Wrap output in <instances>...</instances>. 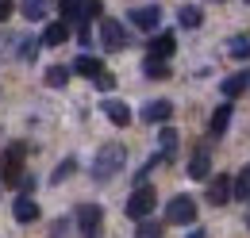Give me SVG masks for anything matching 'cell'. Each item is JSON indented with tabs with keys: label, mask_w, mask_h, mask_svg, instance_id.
<instances>
[{
	"label": "cell",
	"mask_w": 250,
	"mask_h": 238,
	"mask_svg": "<svg viewBox=\"0 0 250 238\" xmlns=\"http://www.w3.org/2000/svg\"><path fill=\"white\" fill-rule=\"evenodd\" d=\"M124 161H127V150L120 146V142H108V146H100V150H96V161H93V177H96V180L116 177V173L124 169Z\"/></svg>",
	"instance_id": "obj_1"
},
{
	"label": "cell",
	"mask_w": 250,
	"mask_h": 238,
	"mask_svg": "<svg viewBox=\"0 0 250 238\" xmlns=\"http://www.w3.org/2000/svg\"><path fill=\"white\" fill-rule=\"evenodd\" d=\"M23 154L27 150L20 146V142H12V146L0 154V180L4 184H20L23 180Z\"/></svg>",
	"instance_id": "obj_2"
},
{
	"label": "cell",
	"mask_w": 250,
	"mask_h": 238,
	"mask_svg": "<svg viewBox=\"0 0 250 238\" xmlns=\"http://www.w3.org/2000/svg\"><path fill=\"white\" fill-rule=\"evenodd\" d=\"M154 188H150V184H139V188H135V192H131V200H127V215H131V219H146V215H150V211H154Z\"/></svg>",
	"instance_id": "obj_3"
},
{
	"label": "cell",
	"mask_w": 250,
	"mask_h": 238,
	"mask_svg": "<svg viewBox=\"0 0 250 238\" xmlns=\"http://www.w3.org/2000/svg\"><path fill=\"white\" fill-rule=\"evenodd\" d=\"M100 219H104V211L96 208V204H81L77 208V231H81V238L100 235Z\"/></svg>",
	"instance_id": "obj_4"
},
{
	"label": "cell",
	"mask_w": 250,
	"mask_h": 238,
	"mask_svg": "<svg viewBox=\"0 0 250 238\" xmlns=\"http://www.w3.org/2000/svg\"><path fill=\"white\" fill-rule=\"evenodd\" d=\"M166 219L169 223H192L196 219V200L192 196H173L169 208H166Z\"/></svg>",
	"instance_id": "obj_5"
},
{
	"label": "cell",
	"mask_w": 250,
	"mask_h": 238,
	"mask_svg": "<svg viewBox=\"0 0 250 238\" xmlns=\"http://www.w3.org/2000/svg\"><path fill=\"white\" fill-rule=\"evenodd\" d=\"M100 42H104V50H124V46H127L124 23H116V20H100Z\"/></svg>",
	"instance_id": "obj_6"
},
{
	"label": "cell",
	"mask_w": 250,
	"mask_h": 238,
	"mask_svg": "<svg viewBox=\"0 0 250 238\" xmlns=\"http://www.w3.org/2000/svg\"><path fill=\"white\" fill-rule=\"evenodd\" d=\"M231 196H235V177H227V173L212 177V184H208V200L219 208V204H227Z\"/></svg>",
	"instance_id": "obj_7"
},
{
	"label": "cell",
	"mask_w": 250,
	"mask_h": 238,
	"mask_svg": "<svg viewBox=\"0 0 250 238\" xmlns=\"http://www.w3.org/2000/svg\"><path fill=\"white\" fill-rule=\"evenodd\" d=\"M173 54V35L166 31V35H154L150 39V46H146V58H154V61H166Z\"/></svg>",
	"instance_id": "obj_8"
},
{
	"label": "cell",
	"mask_w": 250,
	"mask_h": 238,
	"mask_svg": "<svg viewBox=\"0 0 250 238\" xmlns=\"http://www.w3.org/2000/svg\"><path fill=\"white\" fill-rule=\"evenodd\" d=\"M158 20H162V12H158L154 4H146V8H135V12H131V23H135V27H143V31H154Z\"/></svg>",
	"instance_id": "obj_9"
},
{
	"label": "cell",
	"mask_w": 250,
	"mask_h": 238,
	"mask_svg": "<svg viewBox=\"0 0 250 238\" xmlns=\"http://www.w3.org/2000/svg\"><path fill=\"white\" fill-rule=\"evenodd\" d=\"M62 16H65V23H77L81 31H85V23H89V16H85V0H62Z\"/></svg>",
	"instance_id": "obj_10"
},
{
	"label": "cell",
	"mask_w": 250,
	"mask_h": 238,
	"mask_svg": "<svg viewBox=\"0 0 250 238\" xmlns=\"http://www.w3.org/2000/svg\"><path fill=\"white\" fill-rule=\"evenodd\" d=\"M188 177H192V180L212 177V161H208V154H204V150H196V154L188 158Z\"/></svg>",
	"instance_id": "obj_11"
},
{
	"label": "cell",
	"mask_w": 250,
	"mask_h": 238,
	"mask_svg": "<svg viewBox=\"0 0 250 238\" xmlns=\"http://www.w3.org/2000/svg\"><path fill=\"white\" fill-rule=\"evenodd\" d=\"M104 116L112 119L116 127H127L131 123V108H127L124 100H104Z\"/></svg>",
	"instance_id": "obj_12"
},
{
	"label": "cell",
	"mask_w": 250,
	"mask_h": 238,
	"mask_svg": "<svg viewBox=\"0 0 250 238\" xmlns=\"http://www.w3.org/2000/svg\"><path fill=\"white\" fill-rule=\"evenodd\" d=\"M169 116H173V104H169V100H150V104L143 108V119H150V123H166Z\"/></svg>",
	"instance_id": "obj_13"
},
{
	"label": "cell",
	"mask_w": 250,
	"mask_h": 238,
	"mask_svg": "<svg viewBox=\"0 0 250 238\" xmlns=\"http://www.w3.org/2000/svg\"><path fill=\"white\" fill-rule=\"evenodd\" d=\"M12 215H16V223H35V219H39V204L27 200V196H20V200L12 204Z\"/></svg>",
	"instance_id": "obj_14"
},
{
	"label": "cell",
	"mask_w": 250,
	"mask_h": 238,
	"mask_svg": "<svg viewBox=\"0 0 250 238\" xmlns=\"http://www.w3.org/2000/svg\"><path fill=\"white\" fill-rule=\"evenodd\" d=\"M231 112H235L231 104L216 108V116H212V127H208V131H212V139H223V135H227V123H231Z\"/></svg>",
	"instance_id": "obj_15"
},
{
	"label": "cell",
	"mask_w": 250,
	"mask_h": 238,
	"mask_svg": "<svg viewBox=\"0 0 250 238\" xmlns=\"http://www.w3.org/2000/svg\"><path fill=\"white\" fill-rule=\"evenodd\" d=\"M73 73H81V77H100V73H104V65H100V61L96 58H89V54H81V58L73 61Z\"/></svg>",
	"instance_id": "obj_16"
},
{
	"label": "cell",
	"mask_w": 250,
	"mask_h": 238,
	"mask_svg": "<svg viewBox=\"0 0 250 238\" xmlns=\"http://www.w3.org/2000/svg\"><path fill=\"white\" fill-rule=\"evenodd\" d=\"M50 4H54V0H23L20 8H23L27 20H46V16H50Z\"/></svg>",
	"instance_id": "obj_17"
},
{
	"label": "cell",
	"mask_w": 250,
	"mask_h": 238,
	"mask_svg": "<svg viewBox=\"0 0 250 238\" xmlns=\"http://www.w3.org/2000/svg\"><path fill=\"white\" fill-rule=\"evenodd\" d=\"M65 39H69V27H65V23H50V27L42 31V46H62Z\"/></svg>",
	"instance_id": "obj_18"
},
{
	"label": "cell",
	"mask_w": 250,
	"mask_h": 238,
	"mask_svg": "<svg viewBox=\"0 0 250 238\" xmlns=\"http://www.w3.org/2000/svg\"><path fill=\"white\" fill-rule=\"evenodd\" d=\"M247 89H250V69H243V73H235V77L223 81V92H227V96H239V92H247Z\"/></svg>",
	"instance_id": "obj_19"
},
{
	"label": "cell",
	"mask_w": 250,
	"mask_h": 238,
	"mask_svg": "<svg viewBox=\"0 0 250 238\" xmlns=\"http://www.w3.org/2000/svg\"><path fill=\"white\" fill-rule=\"evenodd\" d=\"M158 142H162V158H173V150H177V131H173V127H162Z\"/></svg>",
	"instance_id": "obj_20"
},
{
	"label": "cell",
	"mask_w": 250,
	"mask_h": 238,
	"mask_svg": "<svg viewBox=\"0 0 250 238\" xmlns=\"http://www.w3.org/2000/svg\"><path fill=\"white\" fill-rule=\"evenodd\" d=\"M177 20H181V27H200V20H204V16H200V8H196V4H185V8L177 12Z\"/></svg>",
	"instance_id": "obj_21"
},
{
	"label": "cell",
	"mask_w": 250,
	"mask_h": 238,
	"mask_svg": "<svg viewBox=\"0 0 250 238\" xmlns=\"http://www.w3.org/2000/svg\"><path fill=\"white\" fill-rule=\"evenodd\" d=\"M143 73H146V77H154V81H166V77H169V65H166V61L146 58V61H143Z\"/></svg>",
	"instance_id": "obj_22"
},
{
	"label": "cell",
	"mask_w": 250,
	"mask_h": 238,
	"mask_svg": "<svg viewBox=\"0 0 250 238\" xmlns=\"http://www.w3.org/2000/svg\"><path fill=\"white\" fill-rule=\"evenodd\" d=\"M65 81H69V69H65V65H50V69H46V85H50V89H62Z\"/></svg>",
	"instance_id": "obj_23"
},
{
	"label": "cell",
	"mask_w": 250,
	"mask_h": 238,
	"mask_svg": "<svg viewBox=\"0 0 250 238\" xmlns=\"http://www.w3.org/2000/svg\"><path fill=\"white\" fill-rule=\"evenodd\" d=\"M227 50H231V58H250V39H247V35L231 39V42H227Z\"/></svg>",
	"instance_id": "obj_24"
},
{
	"label": "cell",
	"mask_w": 250,
	"mask_h": 238,
	"mask_svg": "<svg viewBox=\"0 0 250 238\" xmlns=\"http://www.w3.org/2000/svg\"><path fill=\"white\" fill-rule=\"evenodd\" d=\"M235 196H239V200H250V165L239 173V180H235Z\"/></svg>",
	"instance_id": "obj_25"
},
{
	"label": "cell",
	"mask_w": 250,
	"mask_h": 238,
	"mask_svg": "<svg viewBox=\"0 0 250 238\" xmlns=\"http://www.w3.org/2000/svg\"><path fill=\"white\" fill-rule=\"evenodd\" d=\"M73 169H77V161H73V158H65L62 165H58V169H54V177H50V180H54V184H58V180H65V177H69V173H73Z\"/></svg>",
	"instance_id": "obj_26"
},
{
	"label": "cell",
	"mask_w": 250,
	"mask_h": 238,
	"mask_svg": "<svg viewBox=\"0 0 250 238\" xmlns=\"http://www.w3.org/2000/svg\"><path fill=\"white\" fill-rule=\"evenodd\" d=\"M135 238H162V227H158V223H139Z\"/></svg>",
	"instance_id": "obj_27"
},
{
	"label": "cell",
	"mask_w": 250,
	"mask_h": 238,
	"mask_svg": "<svg viewBox=\"0 0 250 238\" xmlns=\"http://www.w3.org/2000/svg\"><path fill=\"white\" fill-rule=\"evenodd\" d=\"M96 89H100V92L116 89V77H112V73H108V69H104V73H100V77H96Z\"/></svg>",
	"instance_id": "obj_28"
},
{
	"label": "cell",
	"mask_w": 250,
	"mask_h": 238,
	"mask_svg": "<svg viewBox=\"0 0 250 238\" xmlns=\"http://www.w3.org/2000/svg\"><path fill=\"white\" fill-rule=\"evenodd\" d=\"M20 46H23V50H20V54H23V58H35V46H39V42H35V39H23V42H20Z\"/></svg>",
	"instance_id": "obj_29"
},
{
	"label": "cell",
	"mask_w": 250,
	"mask_h": 238,
	"mask_svg": "<svg viewBox=\"0 0 250 238\" xmlns=\"http://www.w3.org/2000/svg\"><path fill=\"white\" fill-rule=\"evenodd\" d=\"M85 16H89V20L100 16V0H85Z\"/></svg>",
	"instance_id": "obj_30"
},
{
	"label": "cell",
	"mask_w": 250,
	"mask_h": 238,
	"mask_svg": "<svg viewBox=\"0 0 250 238\" xmlns=\"http://www.w3.org/2000/svg\"><path fill=\"white\" fill-rule=\"evenodd\" d=\"M12 8H16V0H0V20H8V16H12Z\"/></svg>",
	"instance_id": "obj_31"
},
{
	"label": "cell",
	"mask_w": 250,
	"mask_h": 238,
	"mask_svg": "<svg viewBox=\"0 0 250 238\" xmlns=\"http://www.w3.org/2000/svg\"><path fill=\"white\" fill-rule=\"evenodd\" d=\"M65 227H69V223H65V219H58V223H54V238H65Z\"/></svg>",
	"instance_id": "obj_32"
},
{
	"label": "cell",
	"mask_w": 250,
	"mask_h": 238,
	"mask_svg": "<svg viewBox=\"0 0 250 238\" xmlns=\"http://www.w3.org/2000/svg\"><path fill=\"white\" fill-rule=\"evenodd\" d=\"M188 238H204V231H192V235H188Z\"/></svg>",
	"instance_id": "obj_33"
},
{
	"label": "cell",
	"mask_w": 250,
	"mask_h": 238,
	"mask_svg": "<svg viewBox=\"0 0 250 238\" xmlns=\"http://www.w3.org/2000/svg\"><path fill=\"white\" fill-rule=\"evenodd\" d=\"M247 4H250V0H247Z\"/></svg>",
	"instance_id": "obj_34"
}]
</instances>
